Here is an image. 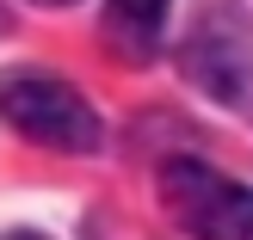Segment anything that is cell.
I'll use <instances>...</instances> for the list:
<instances>
[{
	"mask_svg": "<svg viewBox=\"0 0 253 240\" xmlns=\"http://www.w3.org/2000/svg\"><path fill=\"white\" fill-rule=\"evenodd\" d=\"M37 6H68V0H37Z\"/></svg>",
	"mask_w": 253,
	"mask_h": 240,
	"instance_id": "cell-5",
	"label": "cell"
},
{
	"mask_svg": "<svg viewBox=\"0 0 253 240\" xmlns=\"http://www.w3.org/2000/svg\"><path fill=\"white\" fill-rule=\"evenodd\" d=\"M161 25H167V0H111L105 6V31L124 56H148L161 43Z\"/></svg>",
	"mask_w": 253,
	"mask_h": 240,
	"instance_id": "cell-3",
	"label": "cell"
},
{
	"mask_svg": "<svg viewBox=\"0 0 253 240\" xmlns=\"http://www.w3.org/2000/svg\"><path fill=\"white\" fill-rule=\"evenodd\" d=\"M6 240H43V234H6Z\"/></svg>",
	"mask_w": 253,
	"mask_h": 240,
	"instance_id": "cell-4",
	"label": "cell"
},
{
	"mask_svg": "<svg viewBox=\"0 0 253 240\" xmlns=\"http://www.w3.org/2000/svg\"><path fill=\"white\" fill-rule=\"evenodd\" d=\"M161 204L192 240H253V191L204 160H167Z\"/></svg>",
	"mask_w": 253,
	"mask_h": 240,
	"instance_id": "cell-2",
	"label": "cell"
},
{
	"mask_svg": "<svg viewBox=\"0 0 253 240\" xmlns=\"http://www.w3.org/2000/svg\"><path fill=\"white\" fill-rule=\"evenodd\" d=\"M0 117L37 148H56V154H93L99 148V117L68 80L37 68H12L0 80Z\"/></svg>",
	"mask_w": 253,
	"mask_h": 240,
	"instance_id": "cell-1",
	"label": "cell"
}]
</instances>
